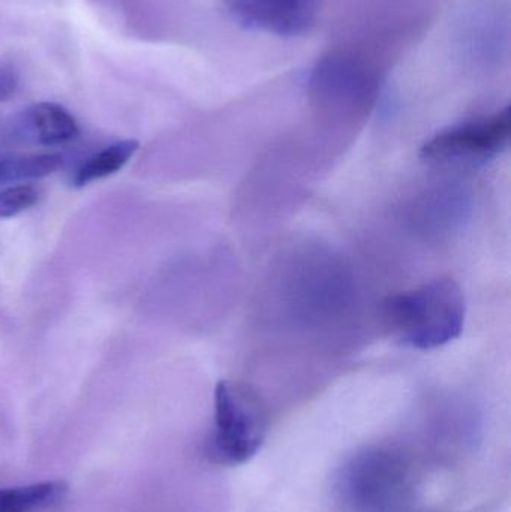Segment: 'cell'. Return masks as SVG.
<instances>
[{
	"label": "cell",
	"instance_id": "obj_6",
	"mask_svg": "<svg viewBox=\"0 0 511 512\" xmlns=\"http://www.w3.org/2000/svg\"><path fill=\"white\" fill-rule=\"evenodd\" d=\"M68 495L63 481L0 489V512H42L57 507Z\"/></svg>",
	"mask_w": 511,
	"mask_h": 512
},
{
	"label": "cell",
	"instance_id": "obj_2",
	"mask_svg": "<svg viewBox=\"0 0 511 512\" xmlns=\"http://www.w3.org/2000/svg\"><path fill=\"white\" fill-rule=\"evenodd\" d=\"M269 420L260 396L239 381H221L215 390V427L207 447L219 465L237 466L257 456Z\"/></svg>",
	"mask_w": 511,
	"mask_h": 512
},
{
	"label": "cell",
	"instance_id": "obj_1",
	"mask_svg": "<svg viewBox=\"0 0 511 512\" xmlns=\"http://www.w3.org/2000/svg\"><path fill=\"white\" fill-rule=\"evenodd\" d=\"M465 295L456 280L438 277L416 288L390 295L383 315L393 336L411 348H441L461 336Z\"/></svg>",
	"mask_w": 511,
	"mask_h": 512
},
{
	"label": "cell",
	"instance_id": "obj_5",
	"mask_svg": "<svg viewBox=\"0 0 511 512\" xmlns=\"http://www.w3.org/2000/svg\"><path fill=\"white\" fill-rule=\"evenodd\" d=\"M20 128L27 138L42 146H60L80 135L77 120L62 105L39 102L20 117Z\"/></svg>",
	"mask_w": 511,
	"mask_h": 512
},
{
	"label": "cell",
	"instance_id": "obj_7",
	"mask_svg": "<svg viewBox=\"0 0 511 512\" xmlns=\"http://www.w3.org/2000/svg\"><path fill=\"white\" fill-rule=\"evenodd\" d=\"M140 143L135 140L117 141L111 146L105 147L101 152L87 159L72 177V186L74 188H84L96 180L105 179L113 176L117 171L122 170L129 159L135 155Z\"/></svg>",
	"mask_w": 511,
	"mask_h": 512
},
{
	"label": "cell",
	"instance_id": "obj_8",
	"mask_svg": "<svg viewBox=\"0 0 511 512\" xmlns=\"http://www.w3.org/2000/svg\"><path fill=\"white\" fill-rule=\"evenodd\" d=\"M62 164L60 155H36L5 161L2 183L44 179L59 170Z\"/></svg>",
	"mask_w": 511,
	"mask_h": 512
},
{
	"label": "cell",
	"instance_id": "obj_11",
	"mask_svg": "<svg viewBox=\"0 0 511 512\" xmlns=\"http://www.w3.org/2000/svg\"><path fill=\"white\" fill-rule=\"evenodd\" d=\"M3 170H5V161H0V183L3 179Z\"/></svg>",
	"mask_w": 511,
	"mask_h": 512
},
{
	"label": "cell",
	"instance_id": "obj_3",
	"mask_svg": "<svg viewBox=\"0 0 511 512\" xmlns=\"http://www.w3.org/2000/svg\"><path fill=\"white\" fill-rule=\"evenodd\" d=\"M511 113L507 105L488 116L474 117L450 126L426 141L423 161L437 165H479L494 159L509 146Z\"/></svg>",
	"mask_w": 511,
	"mask_h": 512
},
{
	"label": "cell",
	"instance_id": "obj_9",
	"mask_svg": "<svg viewBox=\"0 0 511 512\" xmlns=\"http://www.w3.org/2000/svg\"><path fill=\"white\" fill-rule=\"evenodd\" d=\"M41 200V191L33 185H14L0 191V219L14 218Z\"/></svg>",
	"mask_w": 511,
	"mask_h": 512
},
{
	"label": "cell",
	"instance_id": "obj_10",
	"mask_svg": "<svg viewBox=\"0 0 511 512\" xmlns=\"http://www.w3.org/2000/svg\"><path fill=\"white\" fill-rule=\"evenodd\" d=\"M20 77L17 69L8 63H0V102H8L17 95Z\"/></svg>",
	"mask_w": 511,
	"mask_h": 512
},
{
	"label": "cell",
	"instance_id": "obj_4",
	"mask_svg": "<svg viewBox=\"0 0 511 512\" xmlns=\"http://www.w3.org/2000/svg\"><path fill=\"white\" fill-rule=\"evenodd\" d=\"M224 6L239 26L287 38L311 32L321 0H224Z\"/></svg>",
	"mask_w": 511,
	"mask_h": 512
}]
</instances>
